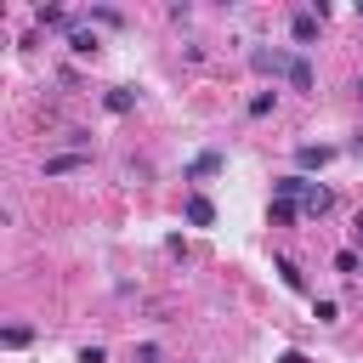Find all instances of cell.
<instances>
[{"instance_id": "3957f363", "label": "cell", "mask_w": 363, "mask_h": 363, "mask_svg": "<svg viewBox=\"0 0 363 363\" xmlns=\"http://www.w3.org/2000/svg\"><path fill=\"white\" fill-rule=\"evenodd\" d=\"M289 34H295L301 45H312V40H318V11H295V17H289Z\"/></svg>"}, {"instance_id": "7a4b0ae2", "label": "cell", "mask_w": 363, "mask_h": 363, "mask_svg": "<svg viewBox=\"0 0 363 363\" xmlns=\"http://www.w3.org/2000/svg\"><path fill=\"white\" fill-rule=\"evenodd\" d=\"M329 204H335V193H329V187H318V182H306V187H301V216H329Z\"/></svg>"}, {"instance_id": "52a82bcc", "label": "cell", "mask_w": 363, "mask_h": 363, "mask_svg": "<svg viewBox=\"0 0 363 363\" xmlns=\"http://www.w3.org/2000/svg\"><path fill=\"white\" fill-rule=\"evenodd\" d=\"M68 170H85V153H57V159H45V176H68Z\"/></svg>"}, {"instance_id": "7c38bea8", "label": "cell", "mask_w": 363, "mask_h": 363, "mask_svg": "<svg viewBox=\"0 0 363 363\" xmlns=\"http://www.w3.org/2000/svg\"><path fill=\"white\" fill-rule=\"evenodd\" d=\"M68 45H74V51H96V34H85V28H74V34H68Z\"/></svg>"}, {"instance_id": "ac0fdd59", "label": "cell", "mask_w": 363, "mask_h": 363, "mask_svg": "<svg viewBox=\"0 0 363 363\" xmlns=\"http://www.w3.org/2000/svg\"><path fill=\"white\" fill-rule=\"evenodd\" d=\"M357 96H363V79H357Z\"/></svg>"}, {"instance_id": "277c9868", "label": "cell", "mask_w": 363, "mask_h": 363, "mask_svg": "<svg viewBox=\"0 0 363 363\" xmlns=\"http://www.w3.org/2000/svg\"><path fill=\"white\" fill-rule=\"evenodd\" d=\"M295 159H301V164H306V170H323V164H329V159H335V147H323V142H306V147H301V153H295Z\"/></svg>"}, {"instance_id": "2e32d148", "label": "cell", "mask_w": 363, "mask_h": 363, "mask_svg": "<svg viewBox=\"0 0 363 363\" xmlns=\"http://www.w3.org/2000/svg\"><path fill=\"white\" fill-rule=\"evenodd\" d=\"M278 363H306V352H284V357H278Z\"/></svg>"}, {"instance_id": "9c48e42d", "label": "cell", "mask_w": 363, "mask_h": 363, "mask_svg": "<svg viewBox=\"0 0 363 363\" xmlns=\"http://www.w3.org/2000/svg\"><path fill=\"white\" fill-rule=\"evenodd\" d=\"M221 170V153H199L193 164H187V176H216Z\"/></svg>"}, {"instance_id": "5bb4252c", "label": "cell", "mask_w": 363, "mask_h": 363, "mask_svg": "<svg viewBox=\"0 0 363 363\" xmlns=\"http://www.w3.org/2000/svg\"><path fill=\"white\" fill-rule=\"evenodd\" d=\"M278 278H284L289 289H301V272H295V261H278Z\"/></svg>"}, {"instance_id": "5b68a950", "label": "cell", "mask_w": 363, "mask_h": 363, "mask_svg": "<svg viewBox=\"0 0 363 363\" xmlns=\"http://www.w3.org/2000/svg\"><path fill=\"white\" fill-rule=\"evenodd\" d=\"M187 221H193V227H210V221H216V204H210L204 193H193V199H187Z\"/></svg>"}, {"instance_id": "30bf717a", "label": "cell", "mask_w": 363, "mask_h": 363, "mask_svg": "<svg viewBox=\"0 0 363 363\" xmlns=\"http://www.w3.org/2000/svg\"><path fill=\"white\" fill-rule=\"evenodd\" d=\"M295 210H301V204H289V199H272V227H289V221H295Z\"/></svg>"}, {"instance_id": "ba28073f", "label": "cell", "mask_w": 363, "mask_h": 363, "mask_svg": "<svg viewBox=\"0 0 363 363\" xmlns=\"http://www.w3.org/2000/svg\"><path fill=\"white\" fill-rule=\"evenodd\" d=\"M284 79H289V85H295V91H312V62H306V57H295V62H289V74H284Z\"/></svg>"}, {"instance_id": "8fae6325", "label": "cell", "mask_w": 363, "mask_h": 363, "mask_svg": "<svg viewBox=\"0 0 363 363\" xmlns=\"http://www.w3.org/2000/svg\"><path fill=\"white\" fill-rule=\"evenodd\" d=\"M0 340H6V346H28V340H34V329H28V323H11Z\"/></svg>"}, {"instance_id": "e0dca14e", "label": "cell", "mask_w": 363, "mask_h": 363, "mask_svg": "<svg viewBox=\"0 0 363 363\" xmlns=\"http://www.w3.org/2000/svg\"><path fill=\"white\" fill-rule=\"evenodd\" d=\"M352 238H357V250H363V216H357V221H352Z\"/></svg>"}, {"instance_id": "9a60e30c", "label": "cell", "mask_w": 363, "mask_h": 363, "mask_svg": "<svg viewBox=\"0 0 363 363\" xmlns=\"http://www.w3.org/2000/svg\"><path fill=\"white\" fill-rule=\"evenodd\" d=\"M136 363H159V346H136Z\"/></svg>"}, {"instance_id": "8992f818", "label": "cell", "mask_w": 363, "mask_h": 363, "mask_svg": "<svg viewBox=\"0 0 363 363\" xmlns=\"http://www.w3.org/2000/svg\"><path fill=\"white\" fill-rule=\"evenodd\" d=\"M102 102H108V113H130V108H136V91H130V85H113Z\"/></svg>"}, {"instance_id": "6da1fadb", "label": "cell", "mask_w": 363, "mask_h": 363, "mask_svg": "<svg viewBox=\"0 0 363 363\" xmlns=\"http://www.w3.org/2000/svg\"><path fill=\"white\" fill-rule=\"evenodd\" d=\"M289 62H295L289 51H267V45H255V51H250V68H255V74H272V79H278V74H289Z\"/></svg>"}, {"instance_id": "4fadbf2b", "label": "cell", "mask_w": 363, "mask_h": 363, "mask_svg": "<svg viewBox=\"0 0 363 363\" xmlns=\"http://www.w3.org/2000/svg\"><path fill=\"white\" fill-rule=\"evenodd\" d=\"M272 102H278V96H272V91H261V96H250V113L261 119V113H272Z\"/></svg>"}]
</instances>
